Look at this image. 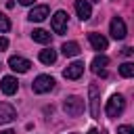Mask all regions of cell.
Returning a JSON list of instances; mask_svg holds the SVG:
<instances>
[{"label": "cell", "mask_w": 134, "mask_h": 134, "mask_svg": "<svg viewBox=\"0 0 134 134\" xmlns=\"http://www.w3.org/2000/svg\"><path fill=\"white\" fill-rule=\"evenodd\" d=\"M61 50H63L65 57H77V54H80V44H77V42H65V44L61 46Z\"/></svg>", "instance_id": "cell-15"}, {"label": "cell", "mask_w": 134, "mask_h": 134, "mask_svg": "<svg viewBox=\"0 0 134 134\" xmlns=\"http://www.w3.org/2000/svg\"><path fill=\"white\" fill-rule=\"evenodd\" d=\"M40 61H42L44 65H52V63L57 61V50H52V48L42 50V52H40Z\"/></svg>", "instance_id": "cell-17"}, {"label": "cell", "mask_w": 134, "mask_h": 134, "mask_svg": "<svg viewBox=\"0 0 134 134\" xmlns=\"http://www.w3.org/2000/svg\"><path fill=\"white\" fill-rule=\"evenodd\" d=\"M31 38H34V42H40V44H48L50 42V34L46 29H34Z\"/></svg>", "instance_id": "cell-16"}, {"label": "cell", "mask_w": 134, "mask_h": 134, "mask_svg": "<svg viewBox=\"0 0 134 134\" xmlns=\"http://www.w3.org/2000/svg\"><path fill=\"white\" fill-rule=\"evenodd\" d=\"M111 36L115 40H124L126 38V23L121 17H113L111 19Z\"/></svg>", "instance_id": "cell-7"}, {"label": "cell", "mask_w": 134, "mask_h": 134, "mask_svg": "<svg viewBox=\"0 0 134 134\" xmlns=\"http://www.w3.org/2000/svg\"><path fill=\"white\" fill-rule=\"evenodd\" d=\"M92 2H100V0H92Z\"/></svg>", "instance_id": "cell-26"}, {"label": "cell", "mask_w": 134, "mask_h": 134, "mask_svg": "<svg viewBox=\"0 0 134 134\" xmlns=\"http://www.w3.org/2000/svg\"><path fill=\"white\" fill-rule=\"evenodd\" d=\"M88 94H90V115L94 119H98L100 117V88H98V84H90Z\"/></svg>", "instance_id": "cell-1"}, {"label": "cell", "mask_w": 134, "mask_h": 134, "mask_svg": "<svg viewBox=\"0 0 134 134\" xmlns=\"http://www.w3.org/2000/svg\"><path fill=\"white\" fill-rule=\"evenodd\" d=\"M121 54H124V57H132V48H130V46H126V48L121 50Z\"/></svg>", "instance_id": "cell-22"}, {"label": "cell", "mask_w": 134, "mask_h": 134, "mask_svg": "<svg viewBox=\"0 0 134 134\" xmlns=\"http://www.w3.org/2000/svg\"><path fill=\"white\" fill-rule=\"evenodd\" d=\"M119 75L121 77H132L134 75V65L132 63H121L119 65Z\"/></svg>", "instance_id": "cell-18"}, {"label": "cell", "mask_w": 134, "mask_h": 134, "mask_svg": "<svg viewBox=\"0 0 134 134\" xmlns=\"http://www.w3.org/2000/svg\"><path fill=\"white\" fill-rule=\"evenodd\" d=\"M19 2H21V4H23V6H29V4H31V2H34V0H19Z\"/></svg>", "instance_id": "cell-23"}, {"label": "cell", "mask_w": 134, "mask_h": 134, "mask_svg": "<svg viewBox=\"0 0 134 134\" xmlns=\"http://www.w3.org/2000/svg\"><path fill=\"white\" fill-rule=\"evenodd\" d=\"M52 31L54 34H65L67 31V13L65 10H57L52 17Z\"/></svg>", "instance_id": "cell-5"}, {"label": "cell", "mask_w": 134, "mask_h": 134, "mask_svg": "<svg viewBox=\"0 0 134 134\" xmlns=\"http://www.w3.org/2000/svg\"><path fill=\"white\" fill-rule=\"evenodd\" d=\"M117 134H134V128L132 126H119L117 128Z\"/></svg>", "instance_id": "cell-20"}, {"label": "cell", "mask_w": 134, "mask_h": 134, "mask_svg": "<svg viewBox=\"0 0 134 134\" xmlns=\"http://www.w3.org/2000/svg\"><path fill=\"white\" fill-rule=\"evenodd\" d=\"M88 40H90V44H92V48L94 50H107V38L105 36H100V34H88Z\"/></svg>", "instance_id": "cell-13"}, {"label": "cell", "mask_w": 134, "mask_h": 134, "mask_svg": "<svg viewBox=\"0 0 134 134\" xmlns=\"http://www.w3.org/2000/svg\"><path fill=\"white\" fill-rule=\"evenodd\" d=\"M17 88H19V82L13 77V75H6V77H2V82H0V90L4 92V94H15L17 92Z\"/></svg>", "instance_id": "cell-10"}, {"label": "cell", "mask_w": 134, "mask_h": 134, "mask_svg": "<svg viewBox=\"0 0 134 134\" xmlns=\"http://www.w3.org/2000/svg\"><path fill=\"white\" fill-rule=\"evenodd\" d=\"M82 73H84V63H82V61H73V63L67 65V69L63 71V75H65L67 80H77Z\"/></svg>", "instance_id": "cell-8"}, {"label": "cell", "mask_w": 134, "mask_h": 134, "mask_svg": "<svg viewBox=\"0 0 134 134\" xmlns=\"http://www.w3.org/2000/svg\"><path fill=\"white\" fill-rule=\"evenodd\" d=\"M0 67H2V65H0Z\"/></svg>", "instance_id": "cell-27"}, {"label": "cell", "mask_w": 134, "mask_h": 134, "mask_svg": "<svg viewBox=\"0 0 134 134\" xmlns=\"http://www.w3.org/2000/svg\"><path fill=\"white\" fill-rule=\"evenodd\" d=\"M88 134H100V132H98V130H94V128H92V130H88Z\"/></svg>", "instance_id": "cell-25"}, {"label": "cell", "mask_w": 134, "mask_h": 134, "mask_svg": "<svg viewBox=\"0 0 134 134\" xmlns=\"http://www.w3.org/2000/svg\"><path fill=\"white\" fill-rule=\"evenodd\" d=\"M8 48V40L6 38H0V50H6Z\"/></svg>", "instance_id": "cell-21"}, {"label": "cell", "mask_w": 134, "mask_h": 134, "mask_svg": "<svg viewBox=\"0 0 134 134\" xmlns=\"http://www.w3.org/2000/svg\"><path fill=\"white\" fill-rule=\"evenodd\" d=\"M0 134H17V132H15V130H2Z\"/></svg>", "instance_id": "cell-24"}, {"label": "cell", "mask_w": 134, "mask_h": 134, "mask_svg": "<svg viewBox=\"0 0 134 134\" xmlns=\"http://www.w3.org/2000/svg\"><path fill=\"white\" fill-rule=\"evenodd\" d=\"M29 21H44L46 17H48V6L46 4H40V6H34L31 10H29Z\"/></svg>", "instance_id": "cell-12"}, {"label": "cell", "mask_w": 134, "mask_h": 134, "mask_svg": "<svg viewBox=\"0 0 134 134\" xmlns=\"http://www.w3.org/2000/svg\"><path fill=\"white\" fill-rule=\"evenodd\" d=\"M8 67L13 71H17V73H27L29 67H31V63L27 59H23V57H10L8 59Z\"/></svg>", "instance_id": "cell-6"}, {"label": "cell", "mask_w": 134, "mask_h": 134, "mask_svg": "<svg viewBox=\"0 0 134 134\" xmlns=\"http://www.w3.org/2000/svg\"><path fill=\"white\" fill-rule=\"evenodd\" d=\"M8 29H10V21L6 19L4 13H0V31L4 34V31H8Z\"/></svg>", "instance_id": "cell-19"}, {"label": "cell", "mask_w": 134, "mask_h": 134, "mask_svg": "<svg viewBox=\"0 0 134 134\" xmlns=\"http://www.w3.org/2000/svg\"><path fill=\"white\" fill-rule=\"evenodd\" d=\"M75 13H77V17H80L82 21H86V19H90L92 8H90V4H88L86 0H75Z\"/></svg>", "instance_id": "cell-11"}, {"label": "cell", "mask_w": 134, "mask_h": 134, "mask_svg": "<svg viewBox=\"0 0 134 134\" xmlns=\"http://www.w3.org/2000/svg\"><path fill=\"white\" fill-rule=\"evenodd\" d=\"M63 109H65L67 115L77 117V115H82V111H84V100H82L80 96H69V98H65Z\"/></svg>", "instance_id": "cell-3"}, {"label": "cell", "mask_w": 134, "mask_h": 134, "mask_svg": "<svg viewBox=\"0 0 134 134\" xmlns=\"http://www.w3.org/2000/svg\"><path fill=\"white\" fill-rule=\"evenodd\" d=\"M124 107H126L124 96H121V94H113V96L107 100L105 111H107V115H109V117H119V115H121V111H124Z\"/></svg>", "instance_id": "cell-2"}, {"label": "cell", "mask_w": 134, "mask_h": 134, "mask_svg": "<svg viewBox=\"0 0 134 134\" xmlns=\"http://www.w3.org/2000/svg\"><path fill=\"white\" fill-rule=\"evenodd\" d=\"M31 88H34V92H38V94L50 92V90L54 88V77H50V75H38V77L31 82Z\"/></svg>", "instance_id": "cell-4"}, {"label": "cell", "mask_w": 134, "mask_h": 134, "mask_svg": "<svg viewBox=\"0 0 134 134\" xmlns=\"http://www.w3.org/2000/svg\"><path fill=\"white\" fill-rule=\"evenodd\" d=\"M107 65H109V57H103V54H100V57H94V59H92V71H94L96 75H98L100 71H105Z\"/></svg>", "instance_id": "cell-14"}, {"label": "cell", "mask_w": 134, "mask_h": 134, "mask_svg": "<svg viewBox=\"0 0 134 134\" xmlns=\"http://www.w3.org/2000/svg\"><path fill=\"white\" fill-rule=\"evenodd\" d=\"M13 119H17L15 107L8 105V103H0V124H8V121H13Z\"/></svg>", "instance_id": "cell-9"}]
</instances>
